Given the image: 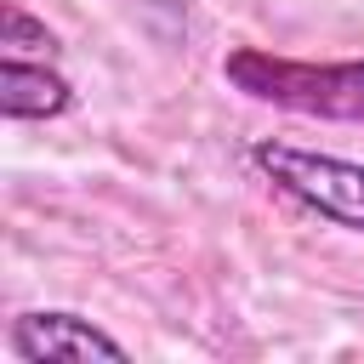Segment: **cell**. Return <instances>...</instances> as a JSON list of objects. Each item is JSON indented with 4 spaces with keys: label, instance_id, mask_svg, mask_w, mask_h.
<instances>
[{
    "label": "cell",
    "instance_id": "cell-1",
    "mask_svg": "<svg viewBox=\"0 0 364 364\" xmlns=\"http://www.w3.org/2000/svg\"><path fill=\"white\" fill-rule=\"evenodd\" d=\"M222 80L256 102L307 114V119H364V57L358 63H296L262 46H239L222 63Z\"/></svg>",
    "mask_w": 364,
    "mask_h": 364
},
{
    "label": "cell",
    "instance_id": "cell-2",
    "mask_svg": "<svg viewBox=\"0 0 364 364\" xmlns=\"http://www.w3.org/2000/svg\"><path fill=\"white\" fill-rule=\"evenodd\" d=\"M250 165L296 205H307L313 216L364 233V165L341 159V154H318V148H296V142H250Z\"/></svg>",
    "mask_w": 364,
    "mask_h": 364
},
{
    "label": "cell",
    "instance_id": "cell-3",
    "mask_svg": "<svg viewBox=\"0 0 364 364\" xmlns=\"http://www.w3.org/2000/svg\"><path fill=\"white\" fill-rule=\"evenodd\" d=\"M6 353L17 364H51V358H125V341H114L102 324L68 307H28L6 330Z\"/></svg>",
    "mask_w": 364,
    "mask_h": 364
},
{
    "label": "cell",
    "instance_id": "cell-4",
    "mask_svg": "<svg viewBox=\"0 0 364 364\" xmlns=\"http://www.w3.org/2000/svg\"><path fill=\"white\" fill-rule=\"evenodd\" d=\"M74 108V85L51 63H23L17 51L0 57V114L6 119H63Z\"/></svg>",
    "mask_w": 364,
    "mask_h": 364
},
{
    "label": "cell",
    "instance_id": "cell-5",
    "mask_svg": "<svg viewBox=\"0 0 364 364\" xmlns=\"http://www.w3.org/2000/svg\"><path fill=\"white\" fill-rule=\"evenodd\" d=\"M0 46H6V51H17V57H23V51L51 57V51H57V34H51L40 17H28L17 0H6V6H0Z\"/></svg>",
    "mask_w": 364,
    "mask_h": 364
}]
</instances>
